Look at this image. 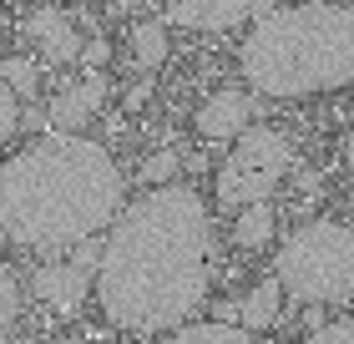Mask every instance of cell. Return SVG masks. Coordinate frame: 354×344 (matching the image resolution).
Segmentation results:
<instances>
[{
    "instance_id": "6da1fadb",
    "label": "cell",
    "mask_w": 354,
    "mask_h": 344,
    "mask_svg": "<svg viewBox=\"0 0 354 344\" xmlns=\"http://www.w3.org/2000/svg\"><path fill=\"white\" fill-rule=\"evenodd\" d=\"M207 284H213V223L192 188H147L106 228L96 304L111 324L132 334L177 329L207 299Z\"/></svg>"
},
{
    "instance_id": "7a4b0ae2",
    "label": "cell",
    "mask_w": 354,
    "mask_h": 344,
    "mask_svg": "<svg viewBox=\"0 0 354 344\" xmlns=\"http://www.w3.org/2000/svg\"><path fill=\"white\" fill-rule=\"evenodd\" d=\"M122 168L102 142L56 132L0 162V238L26 253H71L122 212Z\"/></svg>"
},
{
    "instance_id": "3957f363",
    "label": "cell",
    "mask_w": 354,
    "mask_h": 344,
    "mask_svg": "<svg viewBox=\"0 0 354 344\" xmlns=\"http://www.w3.org/2000/svg\"><path fill=\"white\" fill-rule=\"evenodd\" d=\"M243 76L259 96L294 102V96L334 91L354 81V10L349 6H279L253 21L243 41Z\"/></svg>"
},
{
    "instance_id": "277c9868",
    "label": "cell",
    "mask_w": 354,
    "mask_h": 344,
    "mask_svg": "<svg viewBox=\"0 0 354 344\" xmlns=\"http://www.w3.org/2000/svg\"><path fill=\"white\" fill-rule=\"evenodd\" d=\"M273 278L299 304H339L354 293V228L334 218L299 223L273 258Z\"/></svg>"
},
{
    "instance_id": "5b68a950",
    "label": "cell",
    "mask_w": 354,
    "mask_h": 344,
    "mask_svg": "<svg viewBox=\"0 0 354 344\" xmlns=\"http://www.w3.org/2000/svg\"><path fill=\"white\" fill-rule=\"evenodd\" d=\"M288 168H294V142L273 127H248L243 137H233V152L218 168V203L233 212L253 203H273Z\"/></svg>"
},
{
    "instance_id": "8992f818",
    "label": "cell",
    "mask_w": 354,
    "mask_h": 344,
    "mask_svg": "<svg viewBox=\"0 0 354 344\" xmlns=\"http://www.w3.org/2000/svg\"><path fill=\"white\" fill-rule=\"evenodd\" d=\"M283 0H167V21L183 30H228L233 21H259Z\"/></svg>"
},
{
    "instance_id": "52a82bcc",
    "label": "cell",
    "mask_w": 354,
    "mask_h": 344,
    "mask_svg": "<svg viewBox=\"0 0 354 344\" xmlns=\"http://www.w3.org/2000/svg\"><path fill=\"white\" fill-rule=\"evenodd\" d=\"M26 36L41 46V56L51 61V66L82 61V36H76V26H71L66 10H51V6L30 10V15H26Z\"/></svg>"
},
{
    "instance_id": "ba28073f",
    "label": "cell",
    "mask_w": 354,
    "mask_h": 344,
    "mask_svg": "<svg viewBox=\"0 0 354 344\" xmlns=\"http://www.w3.org/2000/svg\"><path fill=\"white\" fill-rule=\"evenodd\" d=\"M253 111H259V102H253L248 91H218V96H207L203 111H198V132L213 137V142H233L253 127Z\"/></svg>"
},
{
    "instance_id": "9c48e42d",
    "label": "cell",
    "mask_w": 354,
    "mask_h": 344,
    "mask_svg": "<svg viewBox=\"0 0 354 344\" xmlns=\"http://www.w3.org/2000/svg\"><path fill=\"white\" fill-rule=\"evenodd\" d=\"M30 289H36V299L51 304L56 314H76V309L86 304V293H91V273H82L76 264H46V269H36Z\"/></svg>"
},
{
    "instance_id": "30bf717a",
    "label": "cell",
    "mask_w": 354,
    "mask_h": 344,
    "mask_svg": "<svg viewBox=\"0 0 354 344\" xmlns=\"http://www.w3.org/2000/svg\"><path fill=\"white\" fill-rule=\"evenodd\" d=\"M102 96H106V81L102 76H86V81H76V87H66L51 102V122L61 127V132H82V127L96 117V107H102Z\"/></svg>"
},
{
    "instance_id": "8fae6325",
    "label": "cell",
    "mask_w": 354,
    "mask_h": 344,
    "mask_svg": "<svg viewBox=\"0 0 354 344\" xmlns=\"http://www.w3.org/2000/svg\"><path fill=\"white\" fill-rule=\"evenodd\" d=\"M279 304H283L279 278H263V284H253L243 299H238V319H243V329H268V324L279 319Z\"/></svg>"
},
{
    "instance_id": "7c38bea8",
    "label": "cell",
    "mask_w": 354,
    "mask_h": 344,
    "mask_svg": "<svg viewBox=\"0 0 354 344\" xmlns=\"http://www.w3.org/2000/svg\"><path fill=\"white\" fill-rule=\"evenodd\" d=\"M162 61H167V26L162 21H137V30H132V66L157 71Z\"/></svg>"
},
{
    "instance_id": "4fadbf2b",
    "label": "cell",
    "mask_w": 354,
    "mask_h": 344,
    "mask_svg": "<svg viewBox=\"0 0 354 344\" xmlns=\"http://www.w3.org/2000/svg\"><path fill=\"white\" fill-rule=\"evenodd\" d=\"M273 238V203H253L233 218V243L238 248H263Z\"/></svg>"
},
{
    "instance_id": "5bb4252c",
    "label": "cell",
    "mask_w": 354,
    "mask_h": 344,
    "mask_svg": "<svg viewBox=\"0 0 354 344\" xmlns=\"http://www.w3.org/2000/svg\"><path fill=\"white\" fill-rule=\"evenodd\" d=\"M172 344H253V334L248 329H233V324L207 319V324H187V329H177Z\"/></svg>"
},
{
    "instance_id": "9a60e30c",
    "label": "cell",
    "mask_w": 354,
    "mask_h": 344,
    "mask_svg": "<svg viewBox=\"0 0 354 344\" xmlns=\"http://www.w3.org/2000/svg\"><path fill=\"white\" fill-rule=\"evenodd\" d=\"M0 76H6V87L21 96V102H30V96H36V87H41V71L30 66L26 56H6V61H0Z\"/></svg>"
},
{
    "instance_id": "2e32d148",
    "label": "cell",
    "mask_w": 354,
    "mask_h": 344,
    "mask_svg": "<svg viewBox=\"0 0 354 344\" xmlns=\"http://www.w3.org/2000/svg\"><path fill=\"white\" fill-rule=\"evenodd\" d=\"M15 127H21V96L6 87V76H0V152H6V142L15 137Z\"/></svg>"
},
{
    "instance_id": "e0dca14e",
    "label": "cell",
    "mask_w": 354,
    "mask_h": 344,
    "mask_svg": "<svg viewBox=\"0 0 354 344\" xmlns=\"http://www.w3.org/2000/svg\"><path fill=\"white\" fill-rule=\"evenodd\" d=\"M172 177H177V152H157V157L142 162V183L147 188H167Z\"/></svg>"
},
{
    "instance_id": "ac0fdd59",
    "label": "cell",
    "mask_w": 354,
    "mask_h": 344,
    "mask_svg": "<svg viewBox=\"0 0 354 344\" xmlns=\"http://www.w3.org/2000/svg\"><path fill=\"white\" fill-rule=\"evenodd\" d=\"M15 314H21V284H15V278L0 269V329H10Z\"/></svg>"
},
{
    "instance_id": "d6986e66",
    "label": "cell",
    "mask_w": 354,
    "mask_h": 344,
    "mask_svg": "<svg viewBox=\"0 0 354 344\" xmlns=\"http://www.w3.org/2000/svg\"><path fill=\"white\" fill-rule=\"evenodd\" d=\"M71 264L82 269V273H91V278H96V269H102V238L76 243V248H71Z\"/></svg>"
},
{
    "instance_id": "ffe728a7",
    "label": "cell",
    "mask_w": 354,
    "mask_h": 344,
    "mask_svg": "<svg viewBox=\"0 0 354 344\" xmlns=\"http://www.w3.org/2000/svg\"><path fill=\"white\" fill-rule=\"evenodd\" d=\"M304 344H354V319H339V324H324V329H314Z\"/></svg>"
},
{
    "instance_id": "44dd1931",
    "label": "cell",
    "mask_w": 354,
    "mask_h": 344,
    "mask_svg": "<svg viewBox=\"0 0 354 344\" xmlns=\"http://www.w3.org/2000/svg\"><path fill=\"white\" fill-rule=\"evenodd\" d=\"M106 56H111V46H106V41H86V46H82V61H86V66H102Z\"/></svg>"
},
{
    "instance_id": "7402d4cb",
    "label": "cell",
    "mask_w": 354,
    "mask_h": 344,
    "mask_svg": "<svg viewBox=\"0 0 354 344\" xmlns=\"http://www.w3.org/2000/svg\"><path fill=\"white\" fill-rule=\"evenodd\" d=\"M344 157H349V177H354V127H349V147H344Z\"/></svg>"
},
{
    "instance_id": "603a6c76",
    "label": "cell",
    "mask_w": 354,
    "mask_h": 344,
    "mask_svg": "<svg viewBox=\"0 0 354 344\" xmlns=\"http://www.w3.org/2000/svg\"><path fill=\"white\" fill-rule=\"evenodd\" d=\"M106 6H122L127 10V6H142V0H106Z\"/></svg>"
}]
</instances>
